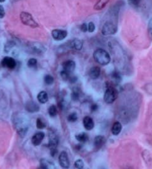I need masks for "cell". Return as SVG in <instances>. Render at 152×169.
Listing matches in <instances>:
<instances>
[{
  "instance_id": "6da1fadb",
  "label": "cell",
  "mask_w": 152,
  "mask_h": 169,
  "mask_svg": "<svg viewBox=\"0 0 152 169\" xmlns=\"http://www.w3.org/2000/svg\"><path fill=\"white\" fill-rule=\"evenodd\" d=\"M13 124L16 132L21 137H24L29 129L28 121L22 114H15L13 115Z\"/></svg>"
},
{
  "instance_id": "7a4b0ae2",
  "label": "cell",
  "mask_w": 152,
  "mask_h": 169,
  "mask_svg": "<svg viewBox=\"0 0 152 169\" xmlns=\"http://www.w3.org/2000/svg\"><path fill=\"white\" fill-rule=\"evenodd\" d=\"M93 57L94 60L98 64L101 65H107L111 62V56L103 48H98L94 52Z\"/></svg>"
},
{
  "instance_id": "3957f363",
  "label": "cell",
  "mask_w": 152,
  "mask_h": 169,
  "mask_svg": "<svg viewBox=\"0 0 152 169\" xmlns=\"http://www.w3.org/2000/svg\"><path fill=\"white\" fill-rule=\"evenodd\" d=\"M20 18L21 22L25 25L30 27L31 28H36L39 27V24L36 22L30 13L26 12V11H22V12L20 13Z\"/></svg>"
},
{
  "instance_id": "277c9868",
  "label": "cell",
  "mask_w": 152,
  "mask_h": 169,
  "mask_svg": "<svg viewBox=\"0 0 152 169\" xmlns=\"http://www.w3.org/2000/svg\"><path fill=\"white\" fill-rule=\"evenodd\" d=\"M117 96H118V92L116 88L113 86H108L104 94V101L107 104H112L117 99Z\"/></svg>"
},
{
  "instance_id": "5b68a950",
  "label": "cell",
  "mask_w": 152,
  "mask_h": 169,
  "mask_svg": "<svg viewBox=\"0 0 152 169\" xmlns=\"http://www.w3.org/2000/svg\"><path fill=\"white\" fill-rule=\"evenodd\" d=\"M118 30L117 26L111 22H107L103 25L101 33L104 36H110L115 34Z\"/></svg>"
},
{
  "instance_id": "8992f818",
  "label": "cell",
  "mask_w": 152,
  "mask_h": 169,
  "mask_svg": "<svg viewBox=\"0 0 152 169\" xmlns=\"http://www.w3.org/2000/svg\"><path fill=\"white\" fill-rule=\"evenodd\" d=\"M59 163L63 169H68L70 168V161L68 154L66 151H63L59 155Z\"/></svg>"
},
{
  "instance_id": "52a82bcc",
  "label": "cell",
  "mask_w": 152,
  "mask_h": 169,
  "mask_svg": "<svg viewBox=\"0 0 152 169\" xmlns=\"http://www.w3.org/2000/svg\"><path fill=\"white\" fill-rule=\"evenodd\" d=\"M2 66L4 68H7L10 70H13L16 67V62L14 59L11 57H4L1 62Z\"/></svg>"
},
{
  "instance_id": "ba28073f",
  "label": "cell",
  "mask_w": 152,
  "mask_h": 169,
  "mask_svg": "<svg viewBox=\"0 0 152 169\" xmlns=\"http://www.w3.org/2000/svg\"><path fill=\"white\" fill-rule=\"evenodd\" d=\"M51 36L53 39L57 40V41H61V40L65 39L67 37L68 32L65 30L54 29L51 31Z\"/></svg>"
},
{
  "instance_id": "9c48e42d",
  "label": "cell",
  "mask_w": 152,
  "mask_h": 169,
  "mask_svg": "<svg viewBox=\"0 0 152 169\" xmlns=\"http://www.w3.org/2000/svg\"><path fill=\"white\" fill-rule=\"evenodd\" d=\"M59 144V139L57 135L54 132H50L49 134V143L48 146L50 149H57V145Z\"/></svg>"
},
{
  "instance_id": "30bf717a",
  "label": "cell",
  "mask_w": 152,
  "mask_h": 169,
  "mask_svg": "<svg viewBox=\"0 0 152 169\" xmlns=\"http://www.w3.org/2000/svg\"><path fill=\"white\" fill-rule=\"evenodd\" d=\"M62 68L63 71L71 74L74 71L75 68H76V63L73 60H67L63 62Z\"/></svg>"
},
{
  "instance_id": "8fae6325",
  "label": "cell",
  "mask_w": 152,
  "mask_h": 169,
  "mask_svg": "<svg viewBox=\"0 0 152 169\" xmlns=\"http://www.w3.org/2000/svg\"><path fill=\"white\" fill-rule=\"evenodd\" d=\"M44 138H45V133L44 132H37V133H36L32 137L31 143L34 146H38V145H39L41 144L42 140L44 139Z\"/></svg>"
},
{
  "instance_id": "7c38bea8",
  "label": "cell",
  "mask_w": 152,
  "mask_h": 169,
  "mask_svg": "<svg viewBox=\"0 0 152 169\" xmlns=\"http://www.w3.org/2000/svg\"><path fill=\"white\" fill-rule=\"evenodd\" d=\"M105 141H106L105 137L102 135H98L94 138V148H95L96 151H98V150L100 149L104 145V144L105 143Z\"/></svg>"
},
{
  "instance_id": "4fadbf2b",
  "label": "cell",
  "mask_w": 152,
  "mask_h": 169,
  "mask_svg": "<svg viewBox=\"0 0 152 169\" xmlns=\"http://www.w3.org/2000/svg\"><path fill=\"white\" fill-rule=\"evenodd\" d=\"M25 109L27 111L30 113H35L39 111V106L35 102L28 101L25 104Z\"/></svg>"
},
{
  "instance_id": "5bb4252c",
  "label": "cell",
  "mask_w": 152,
  "mask_h": 169,
  "mask_svg": "<svg viewBox=\"0 0 152 169\" xmlns=\"http://www.w3.org/2000/svg\"><path fill=\"white\" fill-rule=\"evenodd\" d=\"M69 45H70L69 47H71V48L76 51H80L83 47V42L80 39H74L69 42Z\"/></svg>"
},
{
  "instance_id": "9a60e30c",
  "label": "cell",
  "mask_w": 152,
  "mask_h": 169,
  "mask_svg": "<svg viewBox=\"0 0 152 169\" xmlns=\"http://www.w3.org/2000/svg\"><path fill=\"white\" fill-rule=\"evenodd\" d=\"M82 123H83L84 128L87 130H91L94 127V122L91 116H85L82 120Z\"/></svg>"
},
{
  "instance_id": "2e32d148",
  "label": "cell",
  "mask_w": 152,
  "mask_h": 169,
  "mask_svg": "<svg viewBox=\"0 0 152 169\" xmlns=\"http://www.w3.org/2000/svg\"><path fill=\"white\" fill-rule=\"evenodd\" d=\"M100 74H101V70L100 68H99V67L94 66L90 69L88 75H89L90 78L92 79V80H97V79L99 77Z\"/></svg>"
},
{
  "instance_id": "e0dca14e",
  "label": "cell",
  "mask_w": 152,
  "mask_h": 169,
  "mask_svg": "<svg viewBox=\"0 0 152 169\" xmlns=\"http://www.w3.org/2000/svg\"><path fill=\"white\" fill-rule=\"evenodd\" d=\"M122 124L120 122H118V121H116V122H113V126L111 127V133L114 136L119 135L120 134V132L122 131Z\"/></svg>"
},
{
  "instance_id": "ac0fdd59",
  "label": "cell",
  "mask_w": 152,
  "mask_h": 169,
  "mask_svg": "<svg viewBox=\"0 0 152 169\" xmlns=\"http://www.w3.org/2000/svg\"><path fill=\"white\" fill-rule=\"evenodd\" d=\"M37 99L41 104H45L48 101V94L45 91H40L37 95Z\"/></svg>"
},
{
  "instance_id": "d6986e66",
  "label": "cell",
  "mask_w": 152,
  "mask_h": 169,
  "mask_svg": "<svg viewBox=\"0 0 152 169\" xmlns=\"http://www.w3.org/2000/svg\"><path fill=\"white\" fill-rule=\"evenodd\" d=\"M110 0H97V2L94 6V9L95 11H101L107 5Z\"/></svg>"
},
{
  "instance_id": "ffe728a7",
  "label": "cell",
  "mask_w": 152,
  "mask_h": 169,
  "mask_svg": "<svg viewBox=\"0 0 152 169\" xmlns=\"http://www.w3.org/2000/svg\"><path fill=\"white\" fill-rule=\"evenodd\" d=\"M31 48L35 52L42 53L45 51V48H44V46L42 44L38 43V42H33V43H31Z\"/></svg>"
},
{
  "instance_id": "44dd1931",
  "label": "cell",
  "mask_w": 152,
  "mask_h": 169,
  "mask_svg": "<svg viewBox=\"0 0 152 169\" xmlns=\"http://www.w3.org/2000/svg\"><path fill=\"white\" fill-rule=\"evenodd\" d=\"M75 138L78 142L81 143H86L88 140V135L85 132H82V133H79L75 136Z\"/></svg>"
},
{
  "instance_id": "7402d4cb",
  "label": "cell",
  "mask_w": 152,
  "mask_h": 169,
  "mask_svg": "<svg viewBox=\"0 0 152 169\" xmlns=\"http://www.w3.org/2000/svg\"><path fill=\"white\" fill-rule=\"evenodd\" d=\"M48 114L51 117H54L58 114V109L55 105H52L48 108Z\"/></svg>"
},
{
  "instance_id": "603a6c76",
  "label": "cell",
  "mask_w": 152,
  "mask_h": 169,
  "mask_svg": "<svg viewBox=\"0 0 152 169\" xmlns=\"http://www.w3.org/2000/svg\"><path fill=\"white\" fill-rule=\"evenodd\" d=\"M44 82L46 84L48 85H51L54 82V79H53V76L50 74H46L45 76H44Z\"/></svg>"
},
{
  "instance_id": "cb8c5ba5",
  "label": "cell",
  "mask_w": 152,
  "mask_h": 169,
  "mask_svg": "<svg viewBox=\"0 0 152 169\" xmlns=\"http://www.w3.org/2000/svg\"><path fill=\"white\" fill-rule=\"evenodd\" d=\"M14 45H15V42H13V41H8L6 44H5V48H4V51H5V52L8 53L9 51H10L12 49V48Z\"/></svg>"
},
{
  "instance_id": "d4e9b609",
  "label": "cell",
  "mask_w": 152,
  "mask_h": 169,
  "mask_svg": "<svg viewBox=\"0 0 152 169\" xmlns=\"http://www.w3.org/2000/svg\"><path fill=\"white\" fill-rule=\"evenodd\" d=\"M84 166H85L84 162L82 159H78L74 162V167L76 169H83Z\"/></svg>"
},
{
  "instance_id": "484cf974",
  "label": "cell",
  "mask_w": 152,
  "mask_h": 169,
  "mask_svg": "<svg viewBox=\"0 0 152 169\" xmlns=\"http://www.w3.org/2000/svg\"><path fill=\"white\" fill-rule=\"evenodd\" d=\"M36 127H37L38 129H43L46 127V124L41 118H37V120H36Z\"/></svg>"
},
{
  "instance_id": "4316f807",
  "label": "cell",
  "mask_w": 152,
  "mask_h": 169,
  "mask_svg": "<svg viewBox=\"0 0 152 169\" xmlns=\"http://www.w3.org/2000/svg\"><path fill=\"white\" fill-rule=\"evenodd\" d=\"M78 119V116L76 113L73 112L68 116V121L70 122H75Z\"/></svg>"
},
{
  "instance_id": "83f0119b",
  "label": "cell",
  "mask_w": 152,
  "mask_h": 169,
  "mask_svg": "<svg viewBox=\"0 0 152 169\" xmlns=\"http://www.w3.org/2000/svg\"><path fill=\"white\" fill-rule=\"evenodd\" d=\"M111 76H112V78L114 80V81L117 82V83H119V82L121 81V80H122L120 74L117 71H113L112 74H111Z\"/></svg>"
},
{
  "instance_id": "f1b7e54d",
  "label": "cell",
  "mask_w": 152,
  "mask_h": 169,
  "mask_svg": "<svg viewBox=\"0 0 152 169\" xmlns=\"http://www.w3.org/2000/svg\"><path fill=\"white\" fill-rule=\"evenodd\" d=\"M27 65H28V66L29 67V68H34V67H36V65H37V60H36V59L30 58L29 60L28 61Z\"/></svg>"
},
{
  "instance_id": "f546056e",
  "label": "cell",
  "mask_w": 152,
  "mask_h": 169,
  "mask_svg": "<svg viewBox=\"0 0 152 169\" xmlns=\"http://www.w3.org/2000/svg\"><path fill=\"white\" fill-rule=\"evenodd\" d=\"M60 76H61V78L63 80H65V81H67V80H68L69 78H70L71 74L62 70L60 72Z\"/></svg>"
},
{
  "instance_id": "4dcf8cb0",
  "label": "cell",
  "mask_w": 152,
  "mask_h": 169,
  "mask_svg": "<svg viewBox=\"0 0 152 169\" xmlns=\"http://www.w3.org/2000/svg\"><path fill=\"white\" fill-rule=\"evenodd\" d=\"M148 34H149V39L152 41V18L150 20L148 25Z\"/></svg>"
},
{
  "instance_id": "1f68e13d",
  "label": "cell",
  "mask_w": 152,
  "mask_h": 169,
  "mask_svg": "<svg viewBox=\"0 0 152 169\" xmlns=\"http://www.w3.org/2000/svg\"><path fill=\"white\" fill-rule=\"evenodd\" d=\"M71 98L74 101H76L79 99V98H80V94H79V92L76 90L73 91L72 94H71Z\"/></svg>"
},
{
  "instance_id": "d6a6232c",
  "label": "cell",
  "mask_w": 152,
  "mask_h": 169,
  "mask_svg": "<svg viewBox=\"0 0 152 169\" xmlns=\"http://www.w3.org/2000/svg\"><path fill=\"white\" fill-rule=\"evenodd\" d=\"M95 25H94V22H89L88 24V31L89 33H93L94 30H95Z\"/></svg>"
},
{
  "instance_id": "836d02e7",
  "label": "cell",
  "mask_w": 152,
  "mask_h": 169,
  "mask_svg": "<svg viewBox=\"0 0 152 169\" xmlns=\"http://www.w3.org/2000/svg\"><path fill=\"white\" fill-rule=\"evenodd\" d=\"M80 30H81L82 32H87L88 31V25L86 24V23H83V24H82L81 25H80Z\"/></svg>"
},
{
  "instance_id": "e575fe53",
  "label": "cell",
  "mask_w": 152,
  "mask_h": 169,
  "mask_svg": "<svg viewBox=\"0 0 152 169\" xmlns=\"http://www.w3.org/2000/svg\"><path fill=\"white\" fill-rule=\"evenodd\" d=\"M5 15V9L2 5H0V19H2Z\"/></svg>"
},
{
  "instance_id": "d590c367",
  "label": "cell",
  "mask_w": 152,
  "mask_h": 169,
  "mask_svg": "<svg viewBox=\"0 0 152 169\" xmlns=\"http://www.w3.org/2000/svg\"><path fill=\"white\" fill-rule=\"evenodd\" d=\"M39 169H49V167L47 164H46L45 162H42V160L41 163H40Z\"/></svg>"
},
{
  "instance_id": "8d00e7d4",
  "label": "cell",
  "mask_w": 152,
  "mask_h": 169,
  "mask_svg": "<svg viewBox=\"0 0 152 169\" xmlns=\"http://www.w3.org/2000/svg\"><path fill=\"white\" fill-rule=\"evenodd\" d=\"M98 109V105L97 104H92V105L91 106V110L92 112H94V111H96Z\"/></svg>"
},
{
  "instance_id": "74e56055",
  "label": "cell",
  "mask_w": 152,
  "mask_h": 169,
  "mask_svg": "<svg viewBox=\"0 0 152 169\" xmlns=\"http://www.w3.org/2000/svg\"><path fill=\"white\" fill-rule=\"evenodd\" d=\"M128 1L130 2V3H131L134 5H139V3L140 2V0H128Z\"/></svg>"
},
{
  "instance_id": "f35d334b",
  "label": "cell",
  "mask_w": 152,
  "mask_h": 169,
  "mask_svg": "<svg viewBox=\"0 0 152 169\" xmlns=\"http://www.w3.org/2000/svg\"><path fill=\"white\" fill-rule=\"evenodd\" d=\"M5 2V0H0V2Z\"/></svg>"
},
{
  "instance_id": "ab89813d",
  "label": "cell",
  "mask_w": 152,
  "mask_h": 169,
  "mask_svg": "<svg viewBox=\"0 0 152 169\" xmlns=\"http://www.w3.org/2000/svg\"><path fill=\"white\" fill-rule=\"evenodd\" d=\"M126 169H134L133 168H131V167H128V168H127Z\"/></svg>"
},
{
  "instance_id": "60d3db41",
  "label": "cell",
  "mask_w": 152,
  "mask_h": 169,
  "mask_svg": "<svg viewBox=\"0 0 152 169\" xmlns=\"http://www.w3.org/2000/svg\"><path fill=\"white\" fill-rule=\"evenodd\" d=\"M0 67H1V65H0Z\"/></svg>"
}]
</instances>
